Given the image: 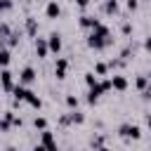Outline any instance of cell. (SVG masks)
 Listing matches in <instances>:
<instances>
[{"mask_svg": "<svg viewBox=\"0 0 151 151\" xmlns=\"http://www.w3.org/2000/svg\"><path fill=\"white\" fill-rule=\"evenodd\" d=\"M109 42H111V31L99 21V24L90 31V35H87V47H90V50H104Z\"/></svg>", "mask_w": 151, "mask_h": 151, "instance_id": "1", "label": "cell"}, {"mask_svg": "<svg viewBox=\"0 0 151 151\" xmlns=\"http://www.w3.org/2000/svg\"><path fill=\"white\" fill-rule=\"evenodd\" d=\"M118 134L125 137V139H139V137H142V127L134 125V123H123V125L118 127Z\"/></svg>", "mask_w": 151, "mask_h": 151, "instance_id": "2", "label": "cell"}, {"mask_svg": "<svg viewBox=\"0 0 151 151\" xmlns=\"http://www.w3.org/2000/svg\"><path fill=\"white\" fill-rule=\"evenodd\" d=\"M0 85H2L5 92H12V90H14V73H12L9 68H2V71H0Z\"/></svg>", "mask_w": 151, "mask_h": 151, "instance_id": "3", "label": "cell"}, {"mask_svg": "<svg viewBox=\"0 0 151 151\" xmlns=\"http://www.w3.org/2000/svg\"><path fill=\"white\" fill-rule=\"evenodd\" d=\"M35 78H38V73H35L33 66H24L21 73H19V83L21 85H31V83H35Z\"/></svg>", "mask_w": 151, "mask_h": 151, "instance_id": "4", "label": "cell"}, {"mask_svg": "<svg viewBox=\"0 0 151 151\" xmlns=\"http://www.w3.org/2000/svg\"><path fill=\"white\" fill-rule=\"evenodd\" d=\"M47 45H50V52H54V54H59L61 52V33H50V38H47Z\"/></svg>", "mask_w": 151, "mask_h": 151, "instance_id": "5", "label": "cell"}, {"mask_svg": "<svg viewBox=\"0 0 151 151\" xmlns=\"http://www.w3.org/2000/svg\"><path fill=\"white\" fill-rule=\"evenodd\" d=\"M66 68H68V59L59 57L57 64H54V76H57V80H64V78H66Z\"/></svg>", "mask_w": 151, "mask_h": 151, "instance_id": "6", "label": "cell"}, {"mask_svg": "<svg viewBox=\"0 0 151 151\" xmlns=\"http://www.w3.org/2000/svg\"><path fill=\"white\" fill-rule=\"evenodd\" d=\"M40 146H45V149H57V139H54V134H52L50 130H42V132H40Z\"/></svg>", "mask_w": 151, "mask_h": 151, "instance_id": "7", "label": "cell"}, {"mask_svg": "<svg viewBox=\"0 0 151 151\" xmlns=\"http://www.w3.org/2000/svg\"><path fill=\"white\" fill-rule=\"evenodd\" d=\"M59 14H61L59 2H57V0H50L47 7H45V17H47V19H59Z\"/></svg>", "mask_w": 151, "mask_h": 151, "instance_id": "8", "label": "cell"}, {"mask_svg": "<svg viewBox=\"0 0 151 151\" xmlns=\"http://www.w3.org/2000/svg\"><path fill=\"white\" fill-rule=\"evenodd\" d=\"M24 101H26L31 109H35V111H40V109H42V99H40L33 90H28V92H26V99H24Z\"/></svg>", "mask_w": 151, "mask_h": 151, "instance_id": "9", "label": "cell"}, {"mask_svg": "<svg viewBox=\"0 0 151 151\" xmlns=\"http://www.w3.org/2000/svg\"><path fill=\"white\" fill-rule=\"evenodd\" d=\"M35 54H38L40 59H45V57L50 54V45H47L45 38H35Z\"/></svg>", "mask_w": 151, "mask_h": 151, "instance_id": "10", "label": "cell"}, {"mask_svg": "<svg viewBox=\"0 0 151 151\" xmlns=\"http://www.w3.org/2000/svg\"><path fill=\"white\" fill-rule=\"evenodd\" d=\"M78 24H80V28H94L97 24H99V19H94V17H90V14H83L80 19H78Z\"/></svg>", "mask_w": 151, "mask_h": 151, "instance_id": "11", "label": "cell"}, {"mask_svg": "<svg viewBox=\"0 0 151 151\" xmlns=\"http://www.w3.org/2000/svg\"><path fill=\"white\" fill-rule=\"evenodd\" d=\"M111 85H113V90L125 92V90H127V78H125V76H113V78H111Z\"/></svg>", "mask_w": 151, "mask_h": 151, "instance_id": "12", "label": "cell"}, {"mask_svg": "<svg viewBox=\"0 0 151 151\" xmlns=\"http://www.w3.org/2000/svg\"><path fill=\"white\" fill-rule=\"evenodd\" d=\"M26 92H28V87L19 83V85H14V90H12V99H14V101H24V99H26Z\"/></svg>", "mask_w": 151, "mask_h": 151, "instance_id": "13", "label": "cell"}, {"mask_svg": "<svg viewBox=\"0 0 151 151\" xmlns=\"http://www.w3.org/2000/svg\"><path fill=\"white\" fill-rule=\"evenodd\" d=\"M68 123H71V125H83V123H85V113H80L78 109H73V111L68 113Z\"/></svg>", "mask_w": 151, "mask_h": 151, "instance_id": "14", "label": "cell"}, {"mask_svg": "<svg viewBox=\"0 0 151 151\" xmlns=\"http://www.w3.org/2000/svg\"><path fill=\"white\" fill-rule=\"evenodd\" d=\"M9 61H12L9 50H7V47H0V68H7V66H9Z\"/></svg>", "mask_w": 151, "mask_h": 151, "instance_id": "15", "label": "cell"}, {"mask_svg": "<svg viewBox=\"0 0 151 151\" xmlns=\"http://www.w3.org/2000/svg\"><path fill=\"white\" fill-rule=\"evenodd\" d=\"M26 33H28L31 38H33V35H38V21H35L33 17H28V19H26Z\"/></svg>", "mask_w": 151, "mask_h": 151, "instance_id": "16", "label": "cell"}, {"mask_svg": "<svg viewBox=\"0 0 151 151\" xmlns=\"http://www.w3.org/2000/svg\"><path fill=\"white\" fill-rule=\"evenodd\" d=\"M134 87L144 92V90L149 87V76H137V80H134Z\"/></svg>", "mask_w": 151, "mask_h": 151, "instance_id": "17", "label": "cell"}, {"mask_svg": "<svg viewBox=\"0 0 151 151\" xmlns=\"http://www.w3.org/2000/svg\"><path fill=\"white\" fill-rule=\"evenodd\" d=\"M104 12L106 14H118V2L116 0H106L104 2Z\"/></svg>", "mask_w": 151, "mask_h": 151, "instance_id": "18", "label": "cell"}, {"mask_svg": "<svg viewBox=\"0 0 151 151\" xmlns=\"http://www.w3.org/2000/svg\"><path fill=\"white\" fill-rule=\"evenodd\" d=\"M66 106L73 111V109H78V106H80V99H78L76 94H66Z\"/></svg>", "mask_w": 151, "mask_h": 151, "instance_id": "19", "label": "cell"}, {"mask_svg": "<svg viewBox=\"0 0 151 151\" xmlns=\"http://www.w3.org/2000/svg\"><path fill=\"white\" fill-rule=\"evenodd\" d=\"M94 73H97V76H106V73H109V64L97 61V64H94Z\"/></svg>", "mask_w": 151, "mask_h": 151, "instance_id": "20", "label": "cell"}, {"mask_svg": "<svg viewBox=\"0 0 151 151\" xmlns=\"http://www.w3.org/2000/svg\"><path fill=\"white\" fill-rule=\"evenodd\" d=\"M99 83V78H97V73L92 71V73H85V85L87 87H92V85H97Z\"/></svg>", "mask_w": 151, "mask_h": 151, "instance_id": "21", "label": "cell"}, {"mask_svg": "<svg viewBox=\"0 0 151 151\" xmlns=\"http://www.w3.org/2000/svg\"><path fill=\"white\" fill-rule=\"evenodd\" d=\"M33 127L35 130H47V120L42 116H38V118H33Z\"/></svg>", "mask_w": 151, "mask_h": 151, "instance_id": "22", "label": "cell"}, {"mask_svg": "<svg viewBox=\"0 0 151 151\" xmlns=\"http://www.w3.org/2000/svg\"><path fill=\"white\" fill-rule=\"evenodd\" d=\"M9 127H12V120H9L7 116H2V118H0V132H7Z\"/></svg>", "mask_w": 151, "mask_h": 151, "instance_id": "23", "label": "cell"}, {"mask_svg": "<svg viewBox=\"0 0 151 151\" xmlns=\"http://www.w3.org/2000/svg\"><path fill=\"white\" fill-rule=\"evenodd\" d=\"M14 7V0H0V12H9Z\"/></svg>", "mask_w": 151, "mask_h": 151, "instance_id": "24", "label": "cell"}, {"mask_svg": "<svg viewBox=\"0 0 151 151\" xmlns=\"http://www.w3.org/2000/svg\"><path fill=\"white\" fill-rule=\"evenodd\" d=\"M125 5H127V9H130V12H134V9L139 7V0H125Z\"/></svg>", "mask_w": 151, "mask_h": 151, "instance_id": "25", "label": "cell"}, {"mask_svg": "<svg viewBox=\"0 0 151 151\" xmlns=\"http://www.w3.org/2000/svg\"><path fill=\"white\" fill-rule=\"evenodd\" d=\"M7 38H9V47H14V45L19 42V35H17V33H9Z\"/></svg>", "mask_w": 151, "mask_h": 151, "instance_id": "26", "label": "cell"}, {"mask_svg": "<svg viewBox=\"0 0 151 151\" xmlns=\"http://www.w3.org/2000/svg\"><path fill=\"white\" fill-rule=\"evenodd\" d=\"M120 31H123V35H130V33H132V24H123Z\"/></svg>", "mask_w": 151, "mask_h": 151, "instance_id": "27", "label": "cell"}, {"mask_svg": "<svg viewBox=\"0 0 151 151\" xmlns=\"http://www.w3.org/2000/svg\"><path fill=\"white\" fill-rule=\"evenodd\" d=\"M0 35H9V26L7 24H0Z\"/></svg>", "mask_w": 151, "mask_h": 151, "instance_id": "28", "label": "cell"}, {"mask_svg": "<svg viewBox=\"0 0 151 151\" xmlns=\"http://www.w3.org/2000/svg\"><path fill=\"white\" fill-rule=\"evenodd\" d=\"M76 5H78V7H80V9H85V7H87V5H90V0H76Z\"/></svg>", "mask_w": 151, "mask_h": 151, "instance_id": "29", "label": "cell"}, {"mask_svg": "<svg viewBox=\"0 0 151 151\" xmlns=\"http://www.w3.org/2000/svg\"><path fill=\"white\" fill-rule=\"evenodd\" d=\"M142 97H144V99H151V87H146V90L142 92Z\"/></svg>", "mask_w": 151, "mask_h": 151, "instance_id": "30", "label": "cell"}, {"mask_svg": "<svg viewBox=\"0 0 151 151\" xmlns=\"http://www.w3.org/2000/svg\"><path fill=\"white\" fill-rule=\"evenodd\" d=\"M144 50H146V52H151V38H146V40H144Z\"/></svg>", "mask_w": 151, "mask_h": 151, "instance_id": "31", "label": "cell"}, {"mask_svg": "<svg viewBox=\"0 0 151 151\" xmlns=\"http://www.w3.org/2000/svg\"><path fill=\"white\" fill-rule=\"evenodd\" d=\"M146 125H149V130H151V116H149V118H146Z\"/></svg>", "mask_w": 151, "mask_h": 151, "instance_id": "32", "label": "cell"}, {"mask_svg": "<svg viewBox=\"0 0 151 151\" xmlns=\"http://www.w3.org/2000/svg\"><path fill=\"white\" fill-rule=\"evenodd\" d=\"M149 80H151V71H149Z\"/></svg>", "mask_w": 151, "mask_h": 151, "instance_id": "33", "label": "cell"}, {"mask_svg": "<svg viewBox=\"0 0 151 151\" xmlns=\"http://www.w3.org/2000/svg\"><path fill=\"white\" fill-rule=\"evenodd\" d=\"M26 2H31V0H26Z\"/></svg>", "mask_w": 151, "mask_h": 151, "instance_id": "34", "label": "cell"}]
</instances>
